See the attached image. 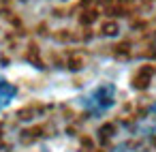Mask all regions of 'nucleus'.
<instances>
[{
	"label": "nucleus",
	"instance_id": "nucleus-3",
	"mask_svg": "<svg viewBox=\"0 0 156 152\" xmlns=\"http://www.w3.org/2000/svg\"><path fill=\"white\" fill-rule=\"evenodd\" d=\"M145 126H147L152 133H156V103L150 107V111H147V116H145Z\"/></svg>",
	"mask_w": 156,
	"mask_h": 152
},
{
	"label": "nucleus",
	"instance_id": "nucleus-2",
	"mask_svg": "<svg viewBox=\"0 0 156 152\" xmlns=\"http://www.w3.org/2000/svg\"><path fill=\"white\" fill-rule=\"evenodd\" d=\"M17 96V86L0 75V111H5Z\"/></svg>",
	"mask_w": 156,
	"mask_h": 152
},
{
	"label": "nucleus",
	"instance_id": "nucleus-4",
	"mask_svg": "<svg viewBox=\"0 0 156 152\" xmlns=\"http://www.w3.org/2000/svg\"><path fill=\"white\" fill-rule=\"evenodd\" d=\"M41 152H49V150H41Z\"/></svg>",
	"mask_w": 156,
	"mask_h": 152
},
{
	"label": "nucleus",
	"instance_id": "nucleus-1",
	"mask_svg": "<svg viewBox=\"0 0 156 152\" xmlns=\"http://www.w3.org/2000/svg\"><path fill=\"white\" fill-rule=\"evenodd\" d=\"M115 99H118V88L111 81H101L88 92H83V96L79 99V107L92 118H101L115 105Z\"/></svg>",
	"mask_w": 156,
	"mask_h": 152
}]
</instances>
